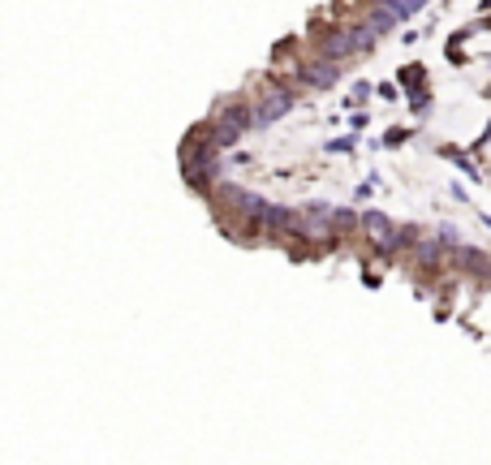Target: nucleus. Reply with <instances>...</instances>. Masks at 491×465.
Wrapping results in <instances>:
<instances>
[{
  "mask_svg": "<svg viewBox=\"0 0 491 465\" xmlns=\"http://www.w3.org/2000/svg\"><path fill=\"white\" fill-rule=\"evenodd\" d=\"M246 130H250V108L228 103V108L216 116V134H211V143H216V147H233Z\"/></svg>",
  "mask_w": 491,
  "mask_h": 465,
  "instance_id": "obj_1",
  "label": "nucleus"
},
{
  "mask_svg": "<svg viewBox=\"0 0 491 465\" xmlns=\"http://www.w3.org/2000/svg\"><path fill=\"white\" fill-rule=\"evenodd\" d=\"M362 228L371 232V237H375L380 246H388V250H393V246H405V242H410L405 232H397V228H393V220H388L384 211H362Z\"/></svg>",
  "mask_w": 491,
  "mask_h": 465,
  "instance_id": "obj_2",
  "label": "nucleus"
},
{
  "mask_svg": "<svg viewBox=\"0 0 491 465\" xmlns=\"http://www.w3.org/2000/svg\"><path fill=\"white\" fill-rule=\"evenodd\" d=\"M289 108H293V91H285V86H280V91H272V95H268V99L250 112V126H259V130H263V126L280 121V116H285Z\"/></svg>",
  "mask_w": 491,
  "mask_h": 465,
  "instance_id": "obj_3",
  "label": "nucleus"
},
{
  "mask_svg": "<svg viewBox=\"0 0 491 465\" xmlns=\"http://www.w3.org/2000/svg\"><path fill=\"white\" fill-rule=\"evenodd\" d=\"M349 52H358V48H353V31H332V35L323 39V56H328V61H340V56H349Z\"/></svg>",
  "mask_w": 491,
  "mask_h": 465,
  "instance_id": "obj_4",
  "label": "nucleus"
},
{
  "mask_svg": "<svg viewBox=\"0 0 491 465\" xmlns=\"http://www.w3.org/2000/svg\"><path fill=\"white\" fill-rule=\"evenodd\" d=\"M302 78H306L310 86H332V82L340 78V69H336L332 61H328V65H323V61H315V65H306V69H302Z\"/></svg>",
  "mask_w": 491,
  "mask_h": 465,
  "instance_id": "obj_5",
  "label": "nucleus"
},
{
  "mask_svg": "<svg viewBox=\"0 0 491 465\" xmlns=\"http://www.w3.org/2000/svg\"><path fill=\"white\" fill-rule=\"evenodd\" d=\"M461 263H470V267H478V276H487L491 272V263L478 255V250H461Z\"/></svg>",
  "mask_w": 491,
  "mask_h": 465,
  "instance_id": "obj_6",
  "label": "nucleus"
},
{
  "mask_svg": "<svg viewBox=\"0 0 491 465\" xmlns=\"http://www.w3.org/2000/svg\"><path fill=\"white\" fill-rule=\"evenodd\" d=\"M401 82H405V86H418V82H422V69H405Z\"/></svg>",
  "mask_w": 491,
  "mask_h": 465,
  "instance_id": "obj_7",
  "label": "nucleus"
},
{
  "mask_svg": "<svg viewBox=\"0 0 491 465\" xmlns=\"http://www.w3.org/2000/svg\"><path fill=\"white\" fill-rule=\"evenodd\" d=\"M405 138H410V134H405V130H393V134H388V138H384V143H388V147H397V143H405Z\"/></svg>",
  "mask_w": 491,
  "mask_h": 465,
  "instance_id": "obj_8",
  "label": "nucleus"
},
{
  "mask_svg": "<svg viewBox=\"0 0 491 465\" xmlns=\"http://www.w3.org/2000/svg\"><path fill=\"white\" fill-rule=\"evenodd\" d=\"M422 5H427V0H405V9H410V14H414V9H422Z\"/></svg>",
  "mask_w": 491,
  "mask_h": 465,
  "instance_id": "obj_9",
  "label": "nucleus"
},
{
  "mask_svg": "<svg viewBox=\"0 0 491 465\" xmlns=\"http://www.w3.org/2000/svg\"><path fill=\"white\" fill-rule=\"evenodd\" d=\"M482 9H491V0H482Z\"/></svg>",
  "mask_w": 491,
  "mask_h": 465,
  "instance_id": "obj_10",
  "label": "nucleus"
}]
</instances>
